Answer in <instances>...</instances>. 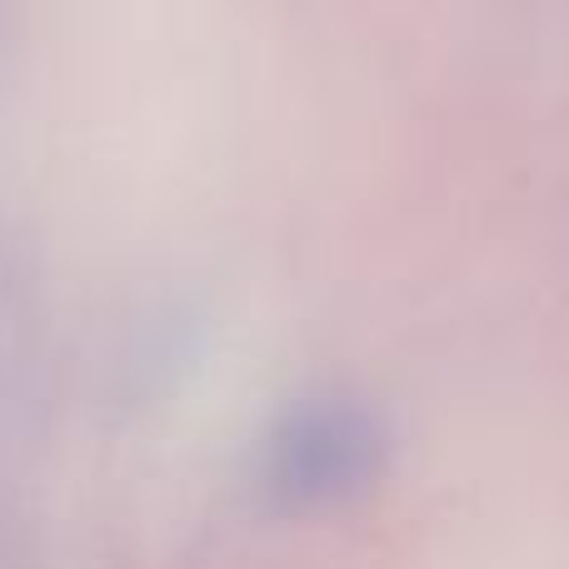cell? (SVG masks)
Masks as SVG:
<instances>
[{"instance_id":"cell-1","label":"cell","mask_w":569,"mask_h":569,"mask_svg":"<svg viewBox=\"0 0 569 569\" xmlns=\"http://www.w3.org/2000/svg\"><path fill=\"white\" fill-rule=\"evenodd\" d=\"M390 435L380 415L355 400H305L266 445V490L280 510H340L360 500L385 470Z\"/></svg>"}]
</instances>
